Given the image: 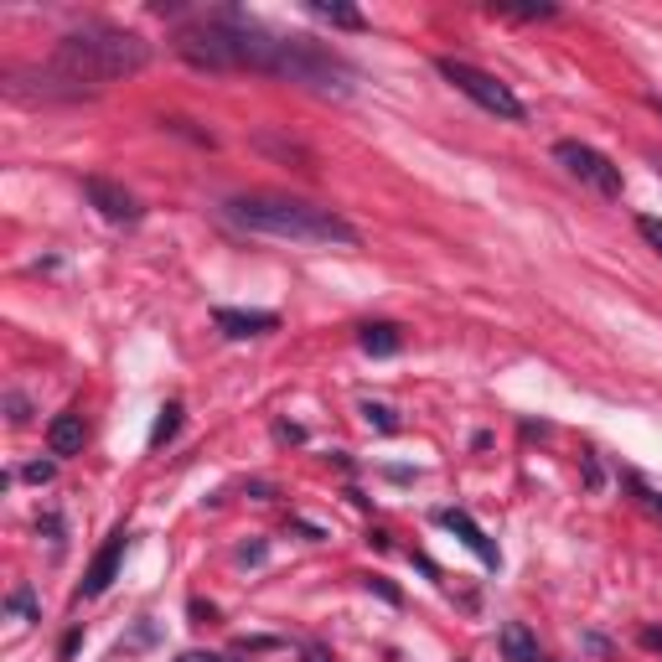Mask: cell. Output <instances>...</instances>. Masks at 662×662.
Listing matches in <instances>:
<instances>
[{
	"mask_svg": "<svg viewBox=\"0 0 662 662\" xmlns=\"http://www.w3.org/2000/svg\"><path fill=\"white\" fill-rule=\"evenodd\" d=\"M642 647H652V652H657V647H662V631H642Z\"/></svg>",
	"mask_w": 662,
	"mask_h": 662,
	"instance_id": "83f0119b",
	"label": "cell"
},
{
	"mask_svg": "<svg viewBox=\"0 0 662 662\" xmlns=\"http://www.w3.org/2000/svg\"><path fill=\"white\" fill-rule=\"evenodd\" d=\"M6 611H11V616H37V600L26 595V590H16V595L6 600Z\"/></svg>",
	"mask_w": 662,
	"mask_h": 662,
	"instance_id": "ffe728a7",
	"label": "cell"
},
{
	"mask_svg": "<svg viewBox=\"0 0 662 662\" xmlns=\"http://www.w3.org/2000/svg\"><path fill=\"white\" fill-rule=\"evenodd\" d=\"M544 662H549V657H544Z\"/></svg>",
	"mask_w": 662,
	"mask_h": 662,
	"instance_id": "f1b7e54d",
	"label": "cell"
},
{
	"mask_svg": "<svg viewBox=\"0 0 662 662\" xmlns=\"http://www.w3.org/2000/svg\"><path fill=\"white\" fill-rule=\"evenodd\" d=\"M83 440H88V425H83L78 409L52 414V425H47V450H52V456H78Z\"/></svg>",
	"mask_w": 662,
	"mask_h": 662,
	"instance_id": "30bf717a",
	"label": "cell"
},
{
	"mask_svg": "<svg viewBox=\"0 0 662 662\" xmlns=\"http://www.w3.org/2000/svg\"><path fill=\"white\" fill-rule=\"evenodd\" d=\"M275 435H280V440H306V430H300V425H280Z\"/></svg>",
	"mask_w": 662,
	"mask_h": 662,
	"instance_id": "4316f807",
	"label": "cell"
},
{
	"mask_svg": "<svg viewBox=\"0 0 662 662\" xmlns=\"http://www.w3.org/2000/svg\"><path fill=\"white\" fill-rule=\"evenodd\" d=\"M554 161L575 176V182H585L590 192H600V197H621V166L611 161V156H600L595 145H585V140H559L554 145Z\"/></svg>",
	"mask_w": 662,
	"mask_h": 662,
	"instance_id": "5b68a950",
	"label": "cell"
},
{
	"mask_svg": "<svg viewBox=\"0 0 662 662\" xmlns=\"http://www.w3.org/2000/svg\"><path fill=\"white\" fill-rule=\"evenodd\" d=\"M21 476H26V481H37V487H42V481H52V476H57V461H32V466H26Z\"/></svg>",
	"mask_w": 662,
	"mask_h": 662,
	"instance_id": "44dd1931",
	"label": "cell"
},
{
	"mask_svg": "<svg viewBox=\"0 0 662 662\" xmlns=\"http://www.w3.org/2000/svg\"><path fill=\"white\" fill-rule=\"evenodd\" d=\"M300 652H306V662H331V652H326V647H316V642H306Z\"/></svg>",
	"mask_w": 662,
	"mask_h": 662,
	"instance_id": "d4e9b609",
	"label": "cell"
},
{
	"mask_svg": "<svg viewBox=\"0 0 662 662\" xmlns=\"http://www.w3.org/2000/svg\"><path fill=\"white\" fill-rule=\"evenodd\" d=\"M176 662H223V657H218V652H182Z\"/></svg>",
	"mask_w": 662,
	"mask_h": 662,
	"instance_id": "484cf974",
	"label": "cell"
},
{
	"mask_svg": "<svg viewBox=\"0 0 662 662\" xmlns=\"http://www.w3.org/2000/svg\"><path fill=\"white\" fill-rule=\"evenodd\" d=\"M223 213L264 238H290V244H331V249H357L363 233H357L342 213L300 197H275V192H249V197H228Z\"/></svg>",
	"mask_w": 662,
	"mask_h": 662,
	"instance_id": "7a4b0ae2",
	"label": "cell"
},
{
	"mask_svg": "<svg viewBox=\"0 0 662 662\" xmlns=\"http://www.w3.org/2000/svg\"><path fill=\"white\" fill-rule=\"evenodd\" d=\"M213 326L223 331V337H233V342H249V337H269V331L280 326V316L275 311H233V306H218L213 311Z\"/></svg>",
	"mask_w": 662,
	"mask_h": 662,
	"instance_id": "ba28073f",
	"label": "cell"
},
{
	"mask_svg": "<svg viewBox=\"0 0 662 662\" xmlns=\"http://www.w3.org/2000/svg\"><path fill=\"white\" fill-rule=\"evenodd\" d=\"M171 47L182 63L207 68V73H269V78H290V83L311 88V94H326V99H347L357 88L352 63H342L337 52H326L306 37L269 32L264 21L233 11V6L176 26Z\"/></svg>",
	"mask_w": 662,
	"mask_h": 662,
	"instance_id": "6da1fadb",
	"label": "cell"
},
{
	"mask_svg": "<svg viewBox=\"0 0 662 662\" xmlns=\"http://www.w3.org/2000/svg\"><path fill=\"white\" fill-rule=\"evenodd\" d=\"M83 197L94 202L99 218H109V223H135L140 218V202L119 182H109V176H83Z\"/></svg>",
	"mask_w": 662,
	"mask_h": 662,
	"instance_id": "8992f818",
	"label": "cell"
},
{
	"mask_svg": "<svg viewBox=\"0 0 662 662\" xmlns=\"http://www.w3.org/2000/svg\"><path fill=\"white\" fill-rule=\"evenodd\" d=\"M440 523H445L450 533H456L461 544H466V549H471V554H476L481 564H487V569H497V564H502L497 544H492V538H487V533L476 528V518H471V513H461V507H445V513H440Z\"/></svg>",
	"mask_w": 662,
	"mask_h": 662,
	"instance_id": "9c48e42d",
	"label": "cell"
},
{
	"mask_svg": "<svg viewBox=\"0 0 662 662\" xmlns=\"http://www.w3.org/2000/svg\"><path fill=\"white\" fill-rule=\"evenodd\" d=\"M125 549H130V533H125V528H114V533L104 538V549L94 554V564H88V575H83V595H88V600H99V595L114 585V575H119V559H125Z\"/></svg>",
	"mask_w": 662,
	"mask_h": 662,
	"instance_id": "52a82bcc",
	"label": "cell"
},
{
	"mask_svg": "<svg viewBox=\"0 0 662 662\" xmlns=\"http://www.w3.org/2000/svg\"><path fill=\"white\" fill-rule=\"evenodd\" d=\"M357 347H363L368 357H394L404 347V337H399L394 321H368L363 331H357Z\"/></svg>",
	"mask_w": 662,
	"mask_h": 662,
	"instance_id": "8fae6325",
	"label": "cell"
},
{
	"mask_svg": "<svg viewBox=\"0 0 662 662\" xmlns=\"http://www.w3.org/2000/svg\"><path fill=\"white\" fill-rule=\"evenodd\" d=\"M176 430H182V404L171 399V404H161V419H156V430H150V450H161Z\"/></svg>",
	"mask_w": 662,
	"mask_h": 662,
	"instance_id": "9a60e30c",
	"label": "cell"
},
{
	"mask_svg": "<svg viewBox=\"0 0 662 662\" xmlns=\"http://www.w3.org/2000/svg\"><path fill=\"white\" fill-rule=\"evenodd\" d=\"M249 497H259V502H269V497H275V487H269V481H249Z\"/></svg>",
	"mask_w": 662,
	"mask_h": 662,
	"instance_id": "cb8c5ba5",
	"label": "cell"
},
{
	"mask_svg": "<svg viewBox=\"0 0 662 662\" xmlns=\"http://www.w3.org/2000/svg\"><path fill=\"white\" fill-rule=\"evenodd\" d=\"M311 16L331 21V26H342V32H368V16L363 11H352V6H326V0H311Z\"/></svg>",
	"mask_w": 662,
	"mask_h": 662,
	"instance_id": "5bb4252c",
	"label": "cell"
},
{
	"mask_svg": "<svg viewBox=\"0 0 662 662\" xmlns=\"http://www.w3.org/2000/svg\"><path fill=\"white\" fill-rule=\"evenodd\" d=\"M52 68L94 94V88H104L114 78H130V73L150 68V42L140 32L114 26V21H83L78 32H68L52 47Z\"/></svg>",
	"mask_w": 662,
	"mask_h": 662,
	"instance_id": "3957f363",
	"label": "cell"
},
{
	"mask_svg": "<svg viewBox=\"0 0 662 662\" xmlns=\"http://www.w3.org/2000/svg\"><path fill=\"white\" fill-rule=\"evenodd\" d=\"M497 642H502V657H507V662H544V657H538V642H533V631H528L523 621H507Z\"/></svg>",
	"mask_w": 662,
	"mask_h": 662,
	"instance_id": "4fadbf2b",
	"label": "cell"
},
{
	"mask_svg": "<svg viewBox=\"0 0 662 662\" xmlns=\"http://www.w3.org/2000/svg\"><path fill=\"white\" fill-rule=\"evenodd\" d=\"M435 73H440L445 83H456V94H466L471 104H481V109L497 114V119H513V125H523V119H528L523 99H518L502 78H492L487 68L461 63V57H435Z\"/></svg>",
	"mask_w": 662,
	"mask_h": 662,
	"instance_id": "277c9868",
	"label": "cell"
},
{
	"mask_svg": "<svg viewBox=\"0 0 662 662\" xmlns=\"http://www.w3.org/2000/svg\"><path fill=\"white\" fill-rule=\"evenodd\" d=\"M585 487H590V492L606 487V471H600V461H595V456H585Z\"/></svg>",
	"mask_w": 662,
	"mask_h": 662,
	"instance_id": "7402d4cb",
	"label": "cell"
},
{
	"mask_svg": "<svg viewBox=\"0 0 662 662\" xmlns=\"http://www.w3.org/2000/svg\"><path fill=\"white\" fill-rule=\"evenodd\" d=\"M637 233L647 238V244L662 254V218H637Z\"/></svg>",
	"mask_w": 662,
	"mask_h": 662,
	"instance_id": "ac0fdd59",
	"label": "cell"
},
{
	"mask_svg": "<svg viewBox=\"0 0 662 662\" xmlns=\"http://www.w3.org/2000/svg\"><path fill=\"white\" fill-rule=\"evenodd\" d=\"M254 150H264V156H280V161H295L300 171H316V156L300 140H280V135H269V130H259L254 135Z\"/></svg>",
	"mask_w": 662,
	"mask_h": 662,
	"instance_id": "7c38bea8",
	"label": "cell"
},
{
	"mask_svg": "<svg viewBox=\"0 0 662 662\" xmlns=\"http://www.w3.org/2000/svg\"><path fill=\"white\" fill-rule=\"evenodd\" d=\"M6 409H11V425H26V419H32V404H26V394H6Z\"/></svg>",
	"mask_w": 662,
	"mask_h": 662,
	"instance_id": "d6986e66",
	"label": "cell"
},
{
	"mask_svg": "<svg viewBox=\"0 0 662 662\" xmlns=\"http://www.w3.org/2000/svg\"><path fill=\"white\" fill-rule=\"evenodd\" d=\"M363 419H368L373 430H383V435H394V430H399V414L388 409V404H378V399H363Z\"/></svg>",
	"mask_w": 662,
	"mask_h": 662,
	"instance_id": "2e32d148",
	"label": "cell"
},
{
	"mask_svg": "<svg viewBox=\"0 0 662 662\" xmlns=\"http://www.w3.org/2000/svg\"><path fill=\"white\" fill-rule=\"evenodd\" d=\"M363 585H368L373 595H383V600H388V606H404V595H399L394 585H388V580H378V575H363Z\"/></svg>",
	"mask_w": 662,
	"mask_h": 662,
	"instance_id": "e0dca14e",
	"label": "cell"
},
{
	"mask_svg": "<svg viewBox=\"0 0 662 662\" xmlns=\"http://www.w3.org/2000/svg\"><path fill=\"white\" fill-rule=\"evenodd\" d=\"M631 492L642 497V507H652V513H662V497H657V492H647V481H637V476H631Z\"/></svg>",
	"mask_w": 662,
	"mask_h": 662,
	"instance_id": "603a6c76",
	"label": "cell"
}]
</instances>
